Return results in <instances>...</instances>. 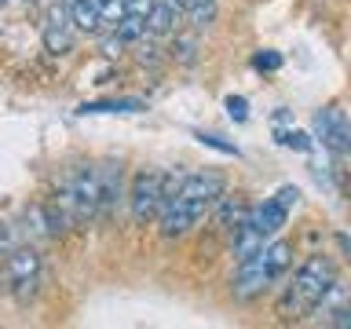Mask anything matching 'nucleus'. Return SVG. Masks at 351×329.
<instances>
[{"instance_id":"obj_6","label":"nucleus","mask_w":351,"mask_h":329,"mask_svg":"<svg viewBox=\"0 0 351 329\" xmlns=\"http://www.w3.org/2000/svg\"><path fill=\"white\" fill-rule=\"evenodd\" d=\"M271 282H274V278L267 274V267H263V256L256 252L252 260H241V263H238V274H234V282H230V289H234L238 300H252V296H260Z\"/></svg>"},{"instance_id":"obj_24","label":"nucleus","mask_w":351,"mask_h":329,"mask_svg":"<svg viewBox=\"0 0 351 329\" xmlns=\"http://www.w3.org/2000/svg\"><path fill=\"white\" fill-rule=\"evenodd\" d=\"M274 197H278V202H282L285 208H293L296 202H300V191H296V186H282V191L274 194Z\"/></svg>"},{"instance_id":"obj_7","label":"nucleus","mask_w":351,"mask_h":329,"mask_svg":"<svg viewBox=\"0 0 351 329\" xmlns=\"http://www.w3.org/2000/svg\"><path fill=\"white\" fill-rule=\"evenodd\" d=\"M73 194H77V216L84 219H99V169H88L81 164L77 172H70Z\"/></svg>"},{"instance_id":"obj_5","label":"nucleus","mask_w":351,"mask_h":329,"mask_svg":"<svg viewBox=\"0 0 351 329\" xmlns=\"http://www.w3.org/2000/svg\"><path fill=\"white\" fill-rule=\"evenodd\" d=\"M315 136L322 139V147H329L333 154H348L351 150V125L348 114L340 106H326L315 114Z\"/></svg>"},{"instance_id":"obj_19","label":"nucleus","mask_w":351,"mask_h":329,"mask_svg":"<svg viewBox=\"0 0 351 329\" xmlns=\"http://www.w3.org/2000/svg\"><path fill=\"white\" fill-rule=\"evenodd\" d=\"M114 33H117L125 44H136V40L147 37V19H143V15H132V11H128V15L114 26Z\"/></svg>"},{"instance_id":"obj_9","label":"nucleus","mask_w":351,"mask_h":329,"mask_svg":"<svg viewBox=\"0 0 351 329\" xmlns=\"http://www.w3.org/2000/svg\"><path fill=\"white\" fill-rule=\"evenodd\" d=\"M121 164H103L99 169V219H110L114 216L117 202L125 197V186H121Z\"/></svg>"},{"instance_id":"obj_28","label":"nucleus","mask_w":351,"mask_h":329,"mask_svg":"<svg viewBox=\"0 0 351 329\" xmlns=\"http://www.w3.org/2000/svg\"><path fill=\"white\" fill-rule=\"evenodd\" d=\"M125 8L132 11V15H143V19H147V11L154 8V0H125Z\"/></svg>"},{"instance_id":"obj_31","label":"nucleus","mask_w":351,"mask_h":329,"mask_svg":"<svg viewBox=\"0 0 351 329\" xmlns=\"http://www.w3.org/2000/svg\"><path fill=\"white\" fill-rule=\"evenodd\" d=\"M0 4H4V0H0Z\"/></svg>"},{"instance_id":"obj_3","label":"nucleus","mask_w":351,"mask_h":329,"mask_svg":"<svg viewBox=\"0 0 351 329\" xmlns=\"http://www.w3.org/2000/svg\"><path fill=\"white\" fill-rule=\"evenodd\" d=\"M128 205H132V219H136V223H150L165 205V172L143 169L136 180H132Z\"/></svg>"},{"instance_id":"obj_20","label":"nucleus","mask_w":351,"mask_h":329,"mask_svg":"<svg viewBox=\"0 0 351 329\" xmlns=\"http://www.w3.org/2000/svg\"><path fill=\"white\" fill-rule=\"evenodd\" d=\"M197 139H202L205 147H213V150H219V154H234V158H238V147H234V143H223V139H219V136H213V132H197Z\"/></svg>"},{"instance_id":"obj_30","label":"nucleus","mask_w":351,"mask_h":329,"mask_svg":"<svg viewBox=\"0 0 351 329\" xmlns=\"http://www.w3.org/2000/svg\"><path fill=\"white\" fill-rule=\"evenodd\" d=\"M165 4H169L172 11H180V15H183V11H186V4H191V0H165Z\"/></svg>"},{"instance_id":"obj_26","label":"nucleus","mask_w":351,"mask_h":329,"mask_svg":"<svg viewBox=\"0 0 351 329\" xmlns=\"http://www.w3.org/2000/svg\"><path fill=\"white\" fill-rule=\"evenodd\" d=\"M103 51L110 55V59H114V55H121V51H125V40H121L117 33H114V37H106V40H103Z\"/></svg>"},{"instance_id":"obj_25","label":"nucleus","mask_w":351,"mask_h":329,"mask_svg":"<svg viewBox=\"0 0 351 329\" xmlns=\"http://www.w3.org/2000/svg\"><path fill=\"white\" fill-rule=\"evenodd\" d=\"M176 55H180L183 62H194V40H176Z\"/></svg>"},{"instance_id":"obj_2","label":"nucleus","mask_w":351,"mask_h":329,"mask_svg":"<svg viewBox=\"0 0 351 329\" xmlns=\"http://www.w3.org/2000/svg\"><path fill=\"white\" fill-rule=\"evenodd\" d=\"M4 271H8V289L15 296V304L26 307L33 296H37V285H40V252L33 245L11 249Z\"/></svg>"},{"instance_id":"obj_15","label":"nucleus","mask_w":351,"mask_h":329,"mask_svg":"<svg viewBox=\"0 0 351 329\" xmlns=\"http://www.w3.org/2000/svg\"><path fill=\"white\" fill-rule=\"evenodd\" d=\"M176 22H180V11H172L165 0H154V8L147 11V33H150V37H165V33H172Z\"/></svg>"},{"instance_id":"obj_16","label":"nucleus","mask_w":351,"mask_h":329,"mask_svg":"<svg viewBox=\"0 0 351 329\" xmlns=\"http://www.w3.org/2000/svg\"><path fill=\"white\" fill-rule=\"evenodd\" d=\"M260 256H263V267H267V274L278 282L282 274L289 271V263H293V249L285 245V241H271V245H263Z\"/></svg>"},{"instance_id":"obj_14","label":"nucleus","mask_w":351,"mask_h":329,"mask_svg":"<svg viewBox=\"0 0 351 329\" xmlns=\"http://www.w3.org/2000/svg\"><path fill=\"white\" fill-rule=\"evenodd\" d=\"M70 19H73V29L99 33V26H103V8H99V0H73Z\"/></svg>"},{"instance_id":"obj_10","label":"nucleus","mask_w":351,"mask_h":329,"mask_svg":"<svg viewBox=\"0 0 351 329\" xmlns=\"http://www.w3.org/2000/svg\"><path fill=\"white\" fill-rule=\"evenodd\" d=\"M285 216H289V208H285L278 197H267V202H260V205L249 208V223L256 227L263 238L278 234V230L285 227Z\"/></svg>"},{"instance_id":"obj_22","label":"nucleus","mask_w":351,"mask_h":329,"mask_svg":"<svg viewBox=\"0 0 351 329\" xmlns=\"http://www.w3.org/2000/svg\"><path fill=\"white\" fill-rule=\"evenodd\" d=\"M227 114L234 117V121H245V117H249V103H245V95H227Z\"/></svg>"},{"instance_id":"obj_8","label":"nucleus","mask_w":351,"mask_h":329,"mask_svg":"<svg viewBox=\"0 0 351 329\" xmlns=\"http://www.w3.org/2000/svg\"><path fill=\"white\" fill-rule=\"evenodd\" d=\"M70 11L51 8L48 11V26H44V48L51 55H70L73 51V37H70Z\"/></svg>"},{"instance_id":"obj_17","label":"nucleus","mask_w":351,"mask_h":329,"mask_svg":"<svg viewBox=\"0 0 351 329\" xmlns=\"http://www.w3.org/2000/svg\"><path fill=\"white\" fill-rule=\"evenodd\" d=\"M143 99H110V103H84L81 114H139Z\"/></svg>"},{"instance_id":"obj_1","label":"nucleus","mask_w":351,"mask_h":329,"mask_svg":"<svg viewBox=\"0 0 351 329\" xmlns=\"http://www.w3.org/2000/svg\"><path fill=\"white\" fill-rule=\"evenodd\" d=\"M333 285H337L333 263L326 256H311V260L300 263V271H296V278L289 285V296H285L282 307L285 311L293 307V318H296V315H304V311H311V307L322 304L326 296L333 293Z\"/></svg>"},{"instance_id":"obj_11","label":"nucleus","mask_w":351,"mask_h":329,"mask_svg":"<svg viewBox=\"0 0 351 329\" xmlns=\"http://www.w3.org/2000/svg\"><path fill=\"white\" fill-rule=\"evenodd\" d=\"M223 175H216V172H197V175H183V186H180V194L186 197H197V202H205V205H213L223 197Z\"/></svg>"},{"instance_id":"obj_18","label":"nucleus","mask_w":351,"mask_h":329,"mask_svg":"<svg viewBox=\"0 0 351 329\" xmlns=\"http://www.w3.org/2000/svg\"><path fill=\"white\" fill-rule=\"evenodd\" d=\"M183 15H186V22H191L194 29L213 26V22H216V0H191Z\"/></svg>"},{"instance_id":"obj_29","label":"nucleus","mask_w":351,"mask_h":329,"mask_svg":"<svg viewBox=\"0 0 351 329\" xmlns=\"http://www.w3.org/2000/svg\"><path fill=\"white\" fill-rule=\"evenodd\" d=\"M15 249V234H11L8 223H0V252H11Z\"/></svg>"},{"instance_id":"obj_23","label":"nucleus","mask_w":351,"mask_h":329,"mask_svg":"<svg viewBox=\"0 0 351 329\" xmlns=\"http://www.w3.org/2000/svg\"><path fill=\"white\" fill-rule=\"evenodd\" d=\"M252 66H256V70H278V66H282V55L263 51V55H256V59H252Z\"/></svg>"},{"instance_id":"obj_4","label":"nucleus","mask_w":351,"mask_h":329,"mask_svg":"<svg viewBox=\"0 0 351 329\" xmlns=\"http://www.w3.org/2000/svg\"><path fill=\"white\" fill-rule=\"evenodd\" d=\"M205 202H197V197H186V194H172V197H165V205H161V212H158V219H161V234L165 238H180V234H186L197 219L205 216Z\"/></svg>"},{"instance_id":"obj_12","label":"nucleus","mask_w":351,"mask_h":329,"mask_svg":"<svg viewBox=\"0 0 351 329\" xmlns=\"http://www.w3.org/2000/svg\"><path fill=\"white\" fill-rule=\"evenodd\" d=\"M263 241H267V238H263L260 230L249 223V219H245L241 227L230 230V252H234L238 263H241V260H252L256 252H263Z\"/></svg>"},{"instance_id":"obj_21","label":"nucleus","mask_w":351,"mask_h":329,"mask_svg":"<svg viewBox=\"0 0 351 329\" xmlns=\"http://www.w3.org/2000/svg\"><path fill=\"white\" fill-rule=\"evenodd\" d=\"M282 147H293V150H311V139L304 136V132H278Z\"/></svg>"},{"instance_id":"obj_13","label":"nucleus","mask_w":351,"mask_h":329,"mask_svg":"<svg viewBox=\"0 0 351 329\" xmlns=\"http://www.w3.org/2000/svg\"><path fill=\"white\" fill-rule=\"evenodd\" d=\"M249 202H245V197H241V194H227V197H219V208H216V223L219 227H223L227 230V234H230V230H234V227H241V223H245V219H249Z\"/></svg>"},{"instance_id":"obj_27","label":"nucleus","mask_w":351,"mask_h":329,"mask_svg":"<svg viewBox=\"0 0 351 329\" xmlns=\"http://www.w3.org/2000/svg\"><path fill=\"white\" fill-rule=\"evenodd\" d=\"M329 322H333V326H340V329H348V326H351V307H348V304H344V307H337Z\"/></svg>"}]
</instances>
